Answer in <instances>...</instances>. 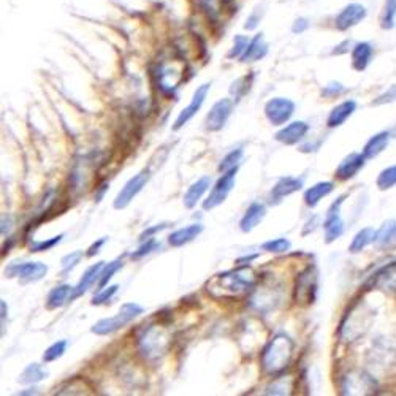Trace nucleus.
Segmentation results:
<instances>
[{"instance_id":"obj_10","label":"nucleus","mask_w":396,"mask_h":396,"mask_svg":"<svg viewBox=\"0 0 396 396\" xmlns=\"http://www.w3.org/2000/svg\"><path fill=\"white\" fill-rule=\"evenodd\" d=\"M149 179V171L148 170H143L140 171L138 175H135L132 179H129L126 182V186L121 189V192L116 195L115 198V208L116 209H124L127 208L130 205V202L137 197V195L143 191V187L146 186V182H148Z\"/></svg>"},{"instance_id":"obj_12","label":"nucleus","mask_w":396,"mask_h":396,"mask_svg":"<svg viewBox=\"0 0 396 396\" xmlns=\"http://www.w3.org/2000/svg\"><path fill=\"white\" fill-rule=\"evenodd\" d=\"M48 273V267L41 262H26V263H12L10 267L5 270V274L8 278H16L24 282H37L43 279Z\"/></svg>"},{"instance_id":"obj_44","label":"nucleus","mask_w":396,"mask_h":396,"mask_svg":"<svg viewBox=\"0 0 396 396\" xmlns=\"http://www.w3.org/2000/svg\"><path fill=\"white\" fill-rule=\"evenodd\" d=\"M222 0H197V3L202 7L203 12L208 16H216L220 12Z\"/></svg>"},{"instance_id":"obj_38","label":"nucleus","mask_w":396,"mask_h":396,"mask_svg":"<svg viewBox=\"0 0 396 396\" xmlns=\"http://www.w3.org/2000/svg\"><path fill=\"white\" fill-rule=\"evenodd\" d=\"M249 40L247 37H244V35H236L235 37V41H233V48L229 51V54H227V57L229 59H236V57H243V54L246 53L247 50V46H249Z\"/></svg>"},{"instance_id":"obj_42","label":"nucleus","mask_w":396,"mask_h":396,"mask_svg":"<svg viewBox=\"0 0 396 396\" xmlns=\"http://www.w3.org/2000/svg\"><path fill=\"white\" fill-rule=\"evenodd\" d=\"M117 289H119V285H110V287H108V289H100V294L92 298L91 303H92V305H94V306L105 305V303H108V301L111 300L113 296H115Z\"/></svg>"},{"instance_id":"obj_43","label":"nucleus","mask_w":396,"mask_h":396,"mask_svg":"<svg viewBox=\"0 0 396 396\" xmlns=\"http://www.w3.org/2000/svg\"><path fill=\"white\" fill-rule=\"evenodd\" d=\"M81 258H83V252L81 251H75L72 254H68V256H65L62 258V271L64 273H68V271H72L79 263Z\"/></svg>"},{"instance_id":"obj_28","label":"nucleus","mask_w":396,"mask_h":396,"mask_svg":"<svg viewBox=\"0 0 396 396\" xmlns=\"http://www.w3.org/2000/svg\"><path fill=\"white\" fill-rule=\"evenodd\" d=\"M268 54V43L265 41L263 34H257L254 39L249 41L246 53L243 54L241 62H256L263 59Z\"/></svg>"},{"instance_id":"obj_3","label":"nucleus","mask_w":396,"mask_h":396,"mask_svg":"<svg viewBox=\"0 0 396 396\" xmlns=\"http://www.w3.org/2000/svg\"><path fill=\"white\" fill-rule=\"evenodd\" d=\"M140 314H143V308L138 306L137 303H126V305H122V308L119 309L116 316L99 320V322L91 328V332L99 336L113 334L116 333L117 330L126 327L133 319H137Z\"/></svg>"},{"instance_id":"obj_46","label":"nucleus","mask_w":396,"mask_h":396,"mask_svg":"<svg viewBox=\"0 0 396 396\" xmlns=\"http://www.w3.org/2000/svg\"><path fill=\"white\" fill-rule=\"evenodd\" d=\"M344 92H347V88L346 86H343L341 83H330L328 86H325V89L322 91V95L325 97H338L341 94H344Z\"/></svg>"},{"instance_id":"obj_16","label":"nucleus","mask_w":396,"mask_h":396,"mask_svg":"<svg viewBox=\"0 0 396 396\" xmlns=\"http://www.w3.org/2000/svg\"><path fill=\"white\" fill-rule=\"evenodd\" d=\"M233 110V102L230 99H222L218 103H214L211 111L206 116V129L209 132H219V130L225 126L229 121Z\"/></svg>"},{"instance_id":"obj_22","label":"nucleus","mask_w":396,"mask_h":396,"mask_svg":"<svg viewBox=\"0 0 396 396\" xmlns=\"http://www.w3.org/2000/svg\"><path fill=\"white\" fill-rule=\"evenodd\" d=\"M209 186H211V178L209 176H203V178H200L198 181H195L192 186L187 189V192L184 194V198H182L184 206H186V208H189V209L195 208L200 200H202L205 192L209 189Z\"/></svg>"},{"instance_id":"obj_45","label":"nucleus","mask_w":396,"mask_h":396,"mask_svg":"<svg viewBox=\"0 0 396 396\" xmlns=\"http://www.w3.org/2000/svg\"><path fill=\"white\" fill-rule=\"evenodd\" d=\"M396 100V84H392L390 88L377 97L376 100H373V105H385V103H393Z\"/></svg>"},{"instance_id":"obj_32","label":"nucleus","mask_w":396,"mask_h":396,"mask_svg":"<svg viewBox=\"0 0 396 396\" xmlns=\"http://www.w3.org/2000/svg\"><path fill=\"white\" fill-rule=\"evenodd\" d=\"M374 236H376V232H374V229H371V227H366V229L360 230L354 236V240H352L350 246H349V252L350 254L361 252L366 246H370L371 243H374Z\"/></svg>"},{"instance_id":"obj_13","label":"nucleus","mask_w":396,"mask_h":396,"mask_svg":"<svg viewBox=\"0 0 396 396\" xmlns=\"http://www.w3.org/2000/svg\"><path fill=\"white\" fill-rule=\"evenodd\" d=\"M316 290H317V270L314 267H309L296 278L295 284L296 303H312Z\"/></svg>"},{"instance_id":"obj_15","label":"nucleus","mask_w":396,"mask_h":396,"mask_svg":"<svg viewBox=\"0 0 396 396\" xmlns=\"http://www.w3.org/2000/svg\"><path fill=\"white\" fill-rule=\"evenodd\" d=\"M209 89H211V84L205 83V84L200 86L197 91L194 92V97H192L191 103H189V105L184 108V110L179 113V116L176 117L175 126H173V130H179L181 127H184L195 115H197V113L200 111V108L203 106L205 99H206V95H208Z\"/></svg>"},{"instance_id":"obj_40","label":"nucleus","mask_w":396,"mask_h":396,"mask_svg":"<svg viewBox=\"0 0 396 396\" xmlns=\"http://www.w3.org/2000/svg\"><path fill=\"white\" fill-rule=\"evenodd\" d=\"M159 247H160L159 241L154 240V238H148V240H146V243L141 244V246L130 257H132L133 260H138V258L144 257V256H149L151 252H154L155 249H159Z\"/></svg>"},{"instance_id":"obj_1","label":"nucleus","mask_w":396,"mask_h":396,"mask_svg":"<svg viewBox=\"0 0 396 396\" xmlns=\"http://www.w3.org/2000/svg\"><path fill=\"white\" fill-rule=\"evenodd\" d=\"M256 273L247 265H238L236 270L216 274L206 284V290L214 298H240L247 295L256 285Z\"/></svg>"},{"instance_id":"obj_52","label":"nucleus","mask_w":396,"mask_h":396,"mask_svg":"<svg viewBox=\"0 0 396 396\" xmlns=\"http://www.w3.org/2000/svg\"><path fill=\"white\" fill-rule=\"evenodd\" d=\"M317 220H319V218H312V220H308L305 230H303V235H308L309 232L316 230L317 229Z\"/></svg>"},{"instance_id":"obj_37","label":"nucleus","mask_w":396,"mask_h":396,"mask_svg":"<svg viewBox=\"0 0 396 396\" xmlns=\"http://www.w3.org/2000/svg\"><path fill=\"white\" fill-rule=\"evenodd\" d=\"M262 249L267 252H274V254H282L287 252L290 249V241L285 240V238H276V240H271L262 244Z\"/></svg>"},{"instance_id":"obj_25","label":"nucleus","mask_w":396,"mask_h":396,"mask_svg":"<svg viewBox=\"0 0 396 396\" xmlns=\"http://www.w3.org/2000/svg\"><path fill=\"white\" fill-rule=\"evenodd\" d=\"M303 187V181L298 178H281L278 182H276V186L273 187V191H271V198L274 200V202H281L282 198L287 197V195H292L300 191Z\"/></svg>"},{"instance_id":"obj_26","label":"nucleus","mask_w":396,"mask_h":396,"mask_svg":"<svg viewBox=\"0 0 396 396\" xmlns=\"http://www.w3.org/2000/svg\"><path fill=\"white\" fill-rule=\"evenodd\" d=\"M105 267V262H99L95 265H92L88 270H86V273L83 274V278L78 282V285L73 289V298H78L83 294H86L92 285L95 284L97 279H100V274H102V270Z\"/></svg>"},{"instance_id":"obj_7","label":"nucleus","mask_w":396,"mask_h":396,"mask_svg":"<svg viewBox=\"0 0 396 396\" xmlns=\"http://www.w3.org/2000/svg\"><path fill=\"white\" fill-rule=\"evenodd\" d=\"M368 8L363 3L352 2L341 8V12L334 16V27L339 32L349 30L366 19Z\"/></svg>"},{"instance_id":"obj_34","label":"nucleus","mask_w":396,"mask_h":396,"mask_svg":"<svg viewBox=\"0 0 396 396\" xmlns=\"http://www.w3.org/2000/svg\"><path fill=\"white\" fill-rule=\"evenodd\" d=\"M396 186V165H392L381 171L377 178V187L379 191H388Z\"/></svg>"},{"instance_id":"obj_27","label":"nucleus","mask_w":396,"mask_h":396,"mask_svg":"<svg viewBox=\"0 0 396 396\" xmlns=\"http://www.w3.org/2000/svg\"><path fill=\"white\" fill-rule=\"evenodd\" d=\"M390 138H392V132H388V130H384V132L373 135V137L368 140L365 148H363V154L366 155V159H374V157L381 154L388 146Z\"/></svg>"},{"instance_id":"obj_5","label":"nucleus","mask_w":396,"mask_h":396,"mask_svg":"<svg viewBox=\"0 0 396 396\" xmlns=\"http://www.w3.org/2000/svg\"><path fill=\"white\" fill-rule=\"evenodd\" d=\"M168 341L170 338L160 325H149V328H146L138 339L140 352L146 358H157L167 352Z\"/></svg>"},{"instance_id":"obj_35","label":"nucleus","mask_w":396,"mask_h":396,"mask_svg":"<svg viewBox=\"0 0 396 396\" xmlns=\"http://www.w3.org/2000/svg\"><path fill=\"white\" fill-rule=\"evenodd\" d=\"M65 350H67V341L65 339L57 341V343H54L45 350V354H43V361L45 363L56 361L57 358H61L65 354Z\"/></svg>"},{"instance_id":"obj_48","label":"nucleus","mask_w":396,"mask_h":396,"mask_svg":"<svg viewBox=\"0 0 396 396\" xmlns=\"http://www.w3.org/2000/svg\"><path fill=\"white\" fill-rule=\"evenodd\" d=\"M309 27H311V23H309V19L300 16V18H296L294 21V24H292V32H294V34H305V32L309 29Z\"/></svg>"},{"instance_id":"obj_47","label":"nucleus","mask_w":396,"mask_h":396,"mask_svg":"<svg viewBox=\"0 0 396 396\" xmlns=\"http://www.w3.org/2000/svg\"><path fill=\"white\" fill-rule=\"evenodd\" d=\"M262 15L263 12H260V8L257 7L251 15H249V18L246 19V24H244V29H247V30L256 29L260 23V19H262Z\"/></svg>"},{"instance_id":"obj_23","label":"nucleus","mask_w":396,"mask_h":396,"mask_svg":"<svg viewBox=\"0 0 396 396\" xmlns=\"http://www.w3.org/2000/svg\"><path fill=\"white\" fill-rule=\"evenodd\" d=\"M355 110H357V103L354 100H346L343 103H339V105L334 106L332 113H330V116L327 119L328 127L334 129L343 126L347 119L354 115Z\"/></svg>"},{"instance_id":"obj_9","label":"nucleus","mask_w":396,"mask_h":396,"mask_svg":"<svg viewBox=\"0 0 396 396\" xmlns=\"http://www.w3.org/2000/svg\"><path fill=\"white\" fill-rule=\"evenodd\" d=\"M295 113V103L284 99V97H276V99H271L265 105V116L268 117V121L273 124V126H282L285 124L289 119L294 116Z\"/></svg>"},{"instance_id":"obj_33","label":"nucleus","mask_w":396,"mask_h":396,"mask_svg":"<svg viewBox=\"0 0 396 396\" xmlns=\"http://www.w3.org/2000/svg\"><path fill=\"white\" fill-rule=\"evenodd\" d=\"M48 376V371L43 368L41 365H37V363H32L26 368V370L21 373V376L18 381L21 384H37L43 381V379H46Z\"/></svg>"},{"instance_id":"obj_2","label":"nucleus","mask_w":396,"mask_h":396,"mask_svg":"<svg viewBox=\"0 0 396 396\" xmlns=\"http://www.w3.org/2000/svg\"><path fill=\"white\" fill-rule=\"evenodd\" d=\"M294 357V341L287 334H276L262 352V368L267 374H279L290 365Z\"/></svg>"},{"instance_id":"obj_8","label":"nucleus","mask_w":396,"mask_h":396,"mask_svg":"<svg viewBox=\"0 0 396 396\" xmlns=\"http://www.w3.org/2000/svg\"><path fill=\"white\" fill-rule=\"evenodd\" d=\"M235 176H236V167L232 168V170L229 171H225L224 175H222V178L218 182H216V186L213 187V191H211L209 197L205 200L203 208L206 211L218 208L219 205L225 202L227 197H229V194L232 192V189L235 187Z\"/></svg>"},{"instance_id":"obj_51","label":"nucleus","mask_w":396,"mask_h":396,"mask_svg":"<svg viewBox=\"0 0 396 396\" xmlns=\"http://www.w3.org/2000/svg\"><path fill=\"white\" fill-rule=\"evenodd\" d=\"M105 243H106V238H100L99 241L92 244V246L88 249V257H94L95 254H99V252H100V247H102Z\"/></svg>"},{"instance_id":"obj_24","label":"nucleus","mask_w":396,"mask_h":396,"mask_svg":"<svg viewBox=\"0 0 396 396\" xmlns=\"http://www.w3.org/2000/svg\"><path fill=\"white\" fill-rule=\"evenodd\" d=\"M203 232L202 224H192L189 227H184V229H179L176 232H173L170 236H168V243H170L171 247H181L186 246L191 241H194L200 233Z\"/></svg>"},{"instance_id":"obj_41","label":"nucleus","mask_w":396,"mask_h":396,"mask_svg":"<svg viewBox=\"0 0 396 396\" xmlns=\"http://www.w3.org/2000/svg\"><path fill=\"white\" fill-rule=\"evenodd\" d=\"M62 241V235H57L54 238H50V240L46 241H37V243H32L30 244V252H45V251H50L54 246H57L59 243Z\"/></svg>"},{"instance_id":"obj_30","label":"nucleus","mask_w":396,"mask_h":396,"mask_svg":"<svg viewBox=\"0 0 396 396\" xmlns=\"http://www.w3.org/2000/svg\"><path fill=\"white\" fill-rule=\"evenodd\" d=\"M334 191L333 182H317L312 187H309L305 192V203L309 208H314L320 203V200H323L327 195H330Z\"/></svg>"},{"instance_id":"obj_17","label":"nucleus","mask_w":396,"mask_h":396,"mask_svg":"<svg viewBox=\"0 0 396 396\" xmlns=\"http://www.w3.org/2000/svg\"><path fill=\"white\" fill-rule=\"evenodd\" d=\"M366 164V155L365 154H358L352 153L347 157H344V160L341 162L339 167L336 168V178L341 179V181H347V179H352L358 175V171L361 170Z\"/></svg>"},{"instance_id":"obj_4","label":"nucleus","mask_w":396,"mask_h":396,"mask_svg":"<svg viewBox=\"0 0 396 396\" xmlns=\"http://www.w3.org/2000/svg\"><path fill=\"white\" fill-rule=\"evenodd\" d=\"M184 65L179 61H168L157 65L155 81L157 88L164 94L173 95L184 81Z\"/></svg>"},{"instance_id":"obj_29","label":"nucleus","mask_w":396,"mask_h":396,"mask_svg":"<svg viewBox=\"0 0 396 396\" xmlns=\"http://www.w3.org/2000/svg\"><path fill=\"white\" fill-rule=\"evenodd\" d=\"M73 289L75 287L68 285V284H62V285L54 287L50 294H48V300H46L48 308L50 309L62 308L65 303L73 300Z\"/></svg>"},{"instance_id":"obj_20","label":"nucleus","mask_w":396,"mask_h":396,"mask_svg":"<svg viewBox=\"0 0 396 396\" xmlns=\"http://www.w3.org/2000/svg\"><path fill=\"white\" fill-rule=\"evenodd\" d=\"M308 130H309V126L306 122H303V121L292 122L289 124V126L279 130V132L276 133V140L284 144H296L298 141H301L306 137Z\"/></svg>"},{"instance_id":"obj_21","label":"nucleus","mask_w":396,"mask_h":396,"mask_svg":"<svg viewBox=\"0 0 396 396\" xmlns=\"http://www.w3.org/2000/svg\"><path fill=\"white\" fill-rule=\"evenodd\" d=\"M265 216H267V206H265L263 203H258V202L252 203L246 209V213H244L243 219L240 222L241 232H244V233L252 232L260 224V222L263 220Z\"/></svg>"},{"instance_id":"obj_39","label":"nucleus","mask_w":396,"mask_h":396,"mask_svg":"<svg viewBox=\"0 0 396 396\" xmlns=\"http://www.w3.org/2000/svg\"><path fill=\"white\" fill-rule=\"evenodd\" d=\"M121 267H122V260H115V262L105 265L102 270V274L99 279V289H103V287L108 284V281L113 278V274H115Z\"/></svg>"},{"instance_id":"obj_14","label":"nucleus","mask_w":396,"mask_h":396,"mask_svg":"<svg viewBox=\"0 0 396 396\" xmlns=\"http://www.w3.org/2000/svg\"><path fill=\"white\" fill-rule=\"evenodd\" d=\"M344 198H346L344 195H341V197L332 205V208L328 209L327 218H325L323 229H325V243L327 244L336 241L344 233V222L341 219L339 214L341 205H343Z\"/></svg>"},{"instance_id":"obj_6","label":"nucleus","mask_w":396,"mask_h":396,"mask_svg":"<svg viewBox=\"0 0 396 396\" xmlns=\"http://www.w3.org/2000/svg\"><path fill=\"white\" fill-rule=\"evenodd\" d=\"M373 311L366 306L355 308V312H350L347 316V323L343 325V336L347 341H354L358 336L363 334L370 328L373 320Z\"/></svg>"},{"instance_id":"obj_49","label":"nucleus","mask_w":396,"mask_h":396,"mask_svg":"<svg viewBox=\"0 0 396 396\" xmlns=\"http://www.w3.org/2000/svg\"><path fill=\"white\" fill-rule=\"evenodd\" d=\"M355 43H352V40H344V41H341L339 45H336L334 46V50L332 51L333 56H341V54H346V53H349L352 51V48L350 46H354Z\"/></svg>"},{"instance_id":"obj_19","label":"nucleus","mask_w":396,"mask_h":396,"mask_svg":"<svg viewBox=\"0 0 396 396\" xmlns=\"http://www.w3.org/2000/svg\"><path fill=\"white\" fill-rule=\"evenodd\" d=\"M374 246L379 251H395L396 249V220L384 222L374 236Z\"/></svg>"},{"instance_id":"obj_11","label":"nucleus","mask_w":396,"mask_h":396,"mask_svg":"<svg viewBox=\"0 0 396 396\" xmlns=\"http://www.w3.org/2000/svg\"><path fill=\"white\" fill-rule=\"evenodd\" d=\"M366 287H370L371 290L384 292L385 295H396V263L385 265L377 270L366 282Z\"/></svg>"},{"instance_id":"obj_31","label":"nucleus","mask_w":396,"mask_h":396,"mask_svg":"<svg viewBox=\"0 0 396 396\" xmlns=\"http://www.w3.org/2000/svg\"><path fill=\"white\" fill-rule=\"evenodd\" d=\"M379 26L382 30H393L396 27V0H384Z\"/></svg>"},{"instance_id":"obj_53","label":"nucleus","mask_w":396,"mask_h":396,"mask_svg":"<svg viewBox=\"0 0 396 396\" xmlns=\"http://www.w3.org/2000/svg\"><path fill=\"white\" fill-rule=\"evenodd\" d=\"M254 258H257V254H254V256H249V257H243V258H240L238 260V265H247V263H251Z\"/></svg>"},{"instance_id":"obj_18","label":"nucleus","mask_w":396,"mask_h":396,"mask_svg":"<svg viewBox=\"0 0 396 396\" xmlns=\"http://www.w3.org/2000/svg\"><path fill=\"white\" fill-rule=\"evenodd\" d=\"M374 57V46L370 41H358L352 46V67L357 72H365Z\"/></svg>"},{"instance_id":"obj_50","label":"nucleus","mask_w":396,"mask_h":396,"mask_svg":"<svg viewBox=\"0 0 396 396\" xmlns=\"http://www.w3.org/2000/svg\"><path fill=\"white\" fill-rule=\"evenodd\" d=\"M167 227H168V224H160V225L151 227V229L144 230L143 233H141V235H140V240H141V241H146V240H148V238H151V236H153V235H155L157 232H162V230H165Z\"/></svg>"},{"instance_id":"obj_36","label":"nucleus","mask_w":396,"mask_h":396,"mask_svg":"<svg viewBox=\"0 0 396 396\" xmlns=\"http://www.w3.org/2000/svg\"><path fill=\"white\" fill-rule=\"evenodd\" d=\"M241 159H243V149L232 151V153H229L224 157V159H222L220 165H219V171L225 173V171L232 170V168L238 167V164H240Z\"/></svg>"}]
</instances>
